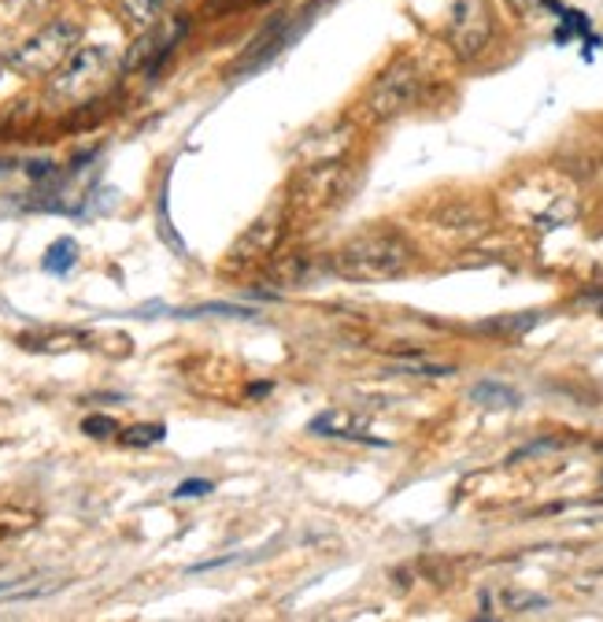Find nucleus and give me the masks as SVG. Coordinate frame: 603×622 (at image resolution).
I'll return each mask as SVG.
<instances>
[{"mask_svg":"<svg viewBox=\"0 0 603 622\" xmlns=\"http://www.w3.org/2000/svg\"><path fill=\"white\" fill-rule=\"evenodd\" d=\"M296 197L304 207H327L330 201L341 197V164L330 159V164H315L300 182Z\"/></svg>","mask_w":603,"mask_h":622,"instance_id":"nucleus-8","label":"nucleus"},{"mask_svg":"<svg viewBox=\"0 0 603 622\" xmlns=\"http://www.w3.org/2000/svg\"><path fill=\"white\" fill-rule=\"evenodd\" d=\"M215 486L207 478H189V482H182L178 489H174V497H207Z\"/></svg>","mask_w":603,"mask_h":622,"instance_id":"nucleus-18","label":"nucleus"},{"mask_svg":"<svg viewBox=\"0 0 603 622\" xmlns=\"http://www.w3.org/2000/svg\"><path fill=\"white\" fill-rule=\"evenodd\" d=\"M82 434H89V437H111V434H119V422L108 419V415H89V419L82 422Z\"/></svg>","mask_w":603,"mask_h":622,"instance_id":"nucleus-17","label":"nucleus"},{"mask_svg":"<svg viewBox=\"0 0 603 622\" xmlns=\"http://www.w3.org/2000/svg\"><path fill=\"white\" fill-rule=\"evenodd\" d=\"M541 315L537 311H526V315H518V319H500V322H485V330H500V333H522V330H529L533 322H537Z\"/></svg>","mask_w":603,"mask_h":622,"instance_id":"nucleus-16","label":"nucleus"},{"mask_svg":"<svg viewBox=\"0 0 603 622\" xmlns=\"http://www.w3.org/2000/svg\"><path fill=\"white\" fill-rule=\"evenodd\" d=\"M474 405H482V408H515L518 405V393L515 389H507L500 382H482V386H474Z\"/></svg>","mask_w":603,"mask_h":622,"instance_id":"nucleus-11","label":"nucleus"},{"mask_svg":"<svg viewBox=\"0 0 603 622\" xmlns=\"http://www.w3.org/2000/svg\"><path fill=\"white\" fill-rule=\"evenodd\" d=\"M311 434H319V437H348V441H375V437H367L363 430H359V419L352 411H344V408H330V411H322L319 419H311Z\"/></svg>","mask_w":603,"mask_h":622,"instance_id":"nucleus-9","label":"nucleus"},{"mask_svg":"<svg viewBox=\"0 0 603 622\" xmlns=\"http://www.w3.org/2000/svg\"><path fill=\"white\" fill-rule=\"evenodd\" d=\"M111 52L104 45H89V49H75L71 60L60 67V78L52 82V94L60 100H86L111 78Z\"/></svg>","mask_w":603,"mask_h":622,"instance_id":"nucleus-3","label":"nucleus"},{"mask_svg":"<svg viewBox=\"0 0 603 622\" xmlns=\"http://www.w3.org/2000/svg\"><path fill=\"white\" fill-rule=\"evenodd\" d=\"M167 430L164 426H130V430H123V445H130V448H148V445H156V441H164Z\"/></svg>","mask_w":603,"mask_h":622,"instance_id":"nucleus-13","label":"nucleus"},{"mask_svg":"<svg viewBox=\"0 0 603 622\" xmlns=\"http://www.w3.org/2000/svg\"><path fill=\"white\" fill-rule=\"evenodd\" d=\"M415 94H419V67H415V60H397L370 89L367 115L370 119H392L403 108H411Z\"/></svg>","mask_w":603,"mask_h":622,"instance_id":"nucleus-5","label":"nucleus"},{"mask_svg":"<svg viewBox=\"0 0 603 622\" xmlns=\"http://www.w3.org/2000/svg\"><path fill=\"white\" fill-rule=\"evenodd\" d=\"M82 41V27L71 19H56L49 27H41L30 41H22L16 52H11V71H19L22 78H45L71 60V52Z\"/></svg>","mask_w":603,"mask_h":622,"instance_id":"nucleus-2","label":"nucleus"},{"mask_svg":"<svg viewBox=\"0 0 603 622\" xmlns=\"http://www.w3.org/2000/svg\"><path fill=\"white\" fill-rule=\"evenodd\" d=\"M560 16H563V22H560V30H555V41H560V45L571 41L574 33H589V19L582 16V11H566V8H560Z\"/></svg>","mask_w":603,"mask_h":622,"instance_id":"nucleus-15","label":"nucleus"},{"mask_svg":"<svg viewBox=\"0 0 603 622\" xmlns=\"http://www.w3.org/2000/svg\"><path fill=\"white\" fill-rule=\"evenodd\" d=\"M493 38V8L489 0H456L448 19V45L459 60H474Z\"/></svg>","mask_w":603,"mask_h":622,"instance_id":"nucleus-4","label":"nucleus"},{"mask_svg":"<svg viewBox=\"0 0 603 622\" xmlns=\"http://www.w3.org/2000/svg\"><path fill=\"white\" fill-rule=\"evenodd\" d=\"M585 301H589V304H600V311H603V293H589Z\"/></svg>","mask_w":603,"mask_h":622,"instance_id":"nucleus-19","label":"nucleus"},{"mask_svg":"<svg viewBox=\"0 0 603 622\" xmlns=\"http://www.w3.org/2000/svg\"><path fill=\"white\" fill-rule=\"evenodd\" d=\"M182 33H185V19H171L164 22V27H156V30H148L142 41L134 45V52H130V60H126V67H148V71H159V64L167 60L174 45L182 41Z\"/></svg>","mask_w":603,"mask_h":622,"instance_id":"nucleus-7","label":"nucleus"},{"mask_svg":"<svg viewBox=\"0 0 603 622\" xmlns=\"http://www.w3.org/2000/svg\"><path fill=\"white\" fill-rule=\"evenodd\" d=\"M397 371L411 375V378H448L451 367L448 363H430V360H403Z\"/></svg>","mask_w":603,"mask_h":622,"instance_id":"nucleus-14","label":"nucleus"},{"mask_svg":"<svg viewBox=\"0 0 603 622\" xmlns=\"http://www.w3.org/2000/svg\"><path fill=\"white\" fill-rule=\"evenodd\" d=\"M75 263H78V241L75 237H60V241H52L49 252H45L41 268L49 274H67Z\"/></svg>","mask_w":603,"mask_h":622,"instance_id":"nucleus-10","label":"nucleus"},{"mask_svg":"<svg viewBox=\"0 0 603 622\" xmlns=\"http://www.w3.org/2000/svg\"><path fill=\"white\" fill-rule=\"evenodd\" d=\"M278 237H282V218H278V212L256 218V223L234 241V249H230V271H241V268H249V263L271 256Z\"/></svg>","mask_w":603,"mask_h":622,"instance_id":"nucleus-6","label":"nucleus"},{"mask_svg":"<svg viewBox=\"0 0 603 622\" xmlns=\"http://www.w3.org/2000/svg\"><path fill=\"white\" fill-rule=\"evenodd\" d=\"M522 4H544V0H522Z\"/></svg>","mask_w":603,"mask_h":622,"instance_id":"nucleus-20","label":"nucleus"},{"mask_svg":"<svg viewBox=\"0 0 603 622\" xmlns=\"http://www.w3.org/2000/svg\"><path fill=\"white\" fill-rule=\"evenodd\" d=\"M126 19L134 22V27H153V19L159 16V8H164V0H119Z\"/></svg>","mask_w":603,"mask_h":622,"instance_id":"nucleus-12","label":"nucleus"},{"mask_svg":"<svg viewBox=\"0 0 603 622\" xmlns=\"http://www.w3.org/2000/svg\"><path fill=\"white\" fill-rule=\"evenodd\" d=\"M415 252L397 230H370L344 241L333 256V271L348 282H389L411 268Z\"/></svg>","mask_w":603,"mask_h":622,"instance_id":"nucleus-1","label":"nucleus"}]
</instances>
